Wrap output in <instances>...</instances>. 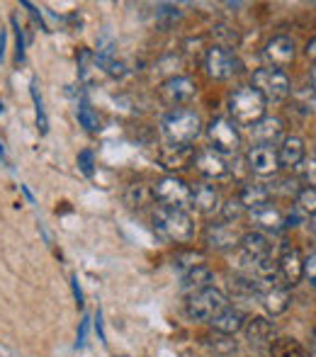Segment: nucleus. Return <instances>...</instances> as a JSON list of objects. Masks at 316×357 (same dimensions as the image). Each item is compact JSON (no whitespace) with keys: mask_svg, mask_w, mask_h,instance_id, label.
<instances>
[{"mask_svg":"<svg viewBox=\"0 0 316 357\" xmlns=\"http://www.w3.org/2000/svg\"><path fill=\"white\" fill-rule=\"evenodd\" d=\"M309 355L316 357V328L312 331V340H309Z\"/></svg>","mask_w":316,"mask_h":357,"instance_id":"46","label":"nucleus"},{"mask_svg":"<svg viewBox=\"0 0 316 357\" xmlns=\"http://www.w3.org/2000/svg\"><path fill=\"white\" fill-rule=\"evenodd\" d=\"M78 168H80V173H83L85 178H93V173H95V155H93V151H90V149H83L78 153Z\"/></svg>","mask_w":316,"mask_h":357,"instance_id":"32","label":"nucleus"},{"mask_svg":"<svg viewBox=\"0 0 316 357\" xmlns=\"http://www.w3.org/2000/svg\"><path fill=\"white\" fill-rule=\"evenodd\" d=\"M278 160L280 168H297V165L304 163V142L299 137H285L283 146L278 149Z\"/></svg>","mask_w":316,"mask_h":357,"instance_id":"21","label":"nucleus"},{"mask_svg":"<svg viewBox=\"0 0 316 357\" xmlns=\"http://www.w3.org/2000/svg\"><path fill=\"white\" fill-rule=\"evenodd\" d=\"M207 75L214 80H229L241 71V61L229 47H212L204 56Z\"/></svg>","mask_w":316,"mask_h":357,"instance_id":"8","label":"nucleus"},{"mask_svg":"<svg viewBox=\"0 0 316 357\" xmlns=\"http://www.w3.org/2000/svg\"><path fill=\"white\" fill-rule=\"evenodd\" d=\"M158 160L165 170H188L195 163V151L193 146H163L158 153Z\"/></svg>","mask_w":316,"mask_h":357,"instance_id":"17","label":"nucleus"},{"mask_svg":"<svg viewBox=\"0 0 316 357\" xmlns=\"http://www.w3.org/2000/svg\"><path fill=\"white\" fill-rule=\"evenodd\" d=\"M241 234L236 231V226L222 221V224H209L204 229V243L214 250H232L234 245H239Z\"/></svg>","mask_w":316,"mask_h":357,"instance_id":"15","label":"nucleus"},{"mask_svg":"<svg viewBox=\"0 0 316 357\" xmlns=\"http://www.w3.org/2000/svg\"><path fill=\"white\" fill-rule=\"evenodd\" d=\"M71 282H73V294H76L78 306H83V289H80V284H78V278H76V275H73V278H71Z\"/></svg>","mask_w":316,"mask_h":357,"instance_id":"43","label":"nucleus"},{"mask_svg":"<svg viewBox=\"0 0 316 357\" xmlns=\"http://www.w3.org/2000/svg\"><path fill=\"white\" fill-rule=\"evenodd\" d=\"M307 54H309V59H314L316 61V37L307 44Z\"/></svg>","mask_w":316,"mask_h":357,"instance_id":"45","label":"nucleus"},{"mask_svg":"<svg viewBox=\"0 0 316 357\" xmlns=\"http://www.w3.org/2000/svg\"><path fill=\"white\" fill-rule=\"evenodd\" d=\"M207 137L214 151H219L222 155L236 153L241 146V134L236 129V124L227 117H217L207 124Z\"/></svg>","mask_w":316,"mask_h":357,"instance_id":"7","label":"nucleus"},{"mask_svg":"<svg viewBox=\"0 0 316 357\" xmlns=\"http://www.w3.org/2000/svg\"><path fill=\"white\" fill-rule=\"evenodd\" d=\"M195 168H197L200 175L204 178H224L229 173V163H227V155H222L219 151L214 149H202L195 153Z\"/></svg>","mask_w":316,"mask_h":357,"instance_id":"16","label":"nucleus"},{"mask_svg":"<svg viewBox=\"0 0 316 357\" xmlns=\"http://www.w3.org/2000/svg\"><path fill=\"white\" fill-rule=\"evenodd\" d=\"M124 199H127V204H129L132 209H142V207H146V204H151L153 199H156V195H153V188H151V185L137 183V185H132V188L127 190Z\"/></svg>","mask_w":316,"mask_h":357,"instance_id":"27","label":"nucleus"},{"mask_svg":"<svg viewBox=\"0 0 316 357\" xmlns=\"http://www.w3.org/2000/svg\"><path fill=\"white\" fill-rule=\"evenodd\" d=\"M20 5H22V8H27V10H29V15H32V20L39 24V29H44V32H49V29H47V24H44V20H42V10H39L37 5H32V3H29V0H22V3H20Z\"/></svg>","mask_w":316,"mask_h":357,"instance_id":"37","label":"nucleus"},{"mask_svg":"<svg viewBox=\"0 0 316 357\" xmlns=\"http://www.w3.org/2000/svg\"><path fill=\"white\" fill-rule=\"evenodd\" d=\"M217 340H219V343H214V340L209 343L214 350H217V353H222V355H224V353H234V350H236V343H234V340H229V335H222V333H219V335H217Z\"/></svg>","mask_w":316,"mask_h":357,"instance_id":"34","label":"nucleus"},{"mask_svg":"<svg viewBox=\"0 0 316 357\" xmlns=\"http://www.w3.org/2000/svg\"><path fill=\"white\" fill-rule=\"evenodd\" d=\"M17 61H24V34L17 27Z\"/></svg>","mask_w":316,"mask_h":357,"instance_id":"42","label":"nucleus"},{"mask_svg":"<svg viewBox=\"0 0 316 357\" xmlns=\"http://www.w3.org/2000/svg\"><path fill=\"white\" fill-rule=\"evenodd\" d=\"M283 219H285V226H299L304 221V212L302 209L294 204V209L289 214H283Z\"/></svg>","mask_w":316,"mask_h":357,"instance_id":"38","label":"nucleus"},{"mask_svg":"<svg viewBox=\"0 0 316 357\" xmlns=\"http://www.w3.org/2000/svg\"><path fill=\"white\" fill-rule=\"evenodd\" d=\"M246 209L241 207V202L239 199H232V202H227L222 207V214H224V221H229V224H232V221H236L241 214H243Z\"/></svg>","mask_w":316,"mask_h":357,"instance_id":"33","label":"nucleus"},{"mask_svg":"<svg viewBox=\"0 0 316 357\" xmlns=\"http://www.w3.org/2000/svg\"><path fill=\"white\" fill-rule=\"evenodd\" d=\"M78 122H80V127H85L88 132H98V129H100L98 112H95V109L85 102V100L78 105Z\"/></svg>","mask_w":316,"mask_h":357,"instance_id":"30","label":"nucleus"},{"mask_svg":"<svg viewBox=\"0 0 316 357\" xmlns=\"http://www.w3.org/2000/svg\"><path fill=\"white\" fill-rule=\"evenodd\" d=\"M297 207L304 214H316V190L314 188H302L297 192Z\"/></svg>","mask_w":316,"mask_h":357,"instance_id":"31","label":"nucleus"},{"mask_svg":"<svg viewBox=\"0 0 316 357\" xmlns=\"http://www.w3.org/2000/svg\"><path fill=\"white\" fill-rule=\"evenodd\" d=\"M309 229H312V234L316 236V214L309 216Z\"/></svg>","mask_w":316,"mask_h":357,"instance_id":"49","label":"nucleus"},{"mask_svg":"<svg viewBox=\"0 0 316 357\" xmlns=\"http://www.w3.org/2000/svg\"><path fill=\"white\" fill-rule=\"evenodd\" d=\"M250 221H253L258 229L273 231V234H278V231L285 229L283 212L275 209L273 204H265V207H260V209H253V212H250Z\"/></svg>","mask_w":316,"mask_h":357,"instance_id":"23","label":"nucleus"},{"mask_svg":"<svg viewBox=\"0 0 316 357\" xmlns=\"http://www.w3.org/2000/svg\"><path fill=\"white\" fill-rule=\"evenodd\" d=\"M258 296L263 299L265 311H268V314H273V316L285 314V311L289 309V301H292L289 289L280 282L278 278L265 280V282H258Z\"/></svg>","mask_w":316,"mask_h":357,"instance_id":"11","label":"nucleus"},{"mask_svg":"<svg viewBox=\"0 0 316 357\" xmlns=\"http://www.w3.org/2000/svg\"><path fill=\"white\" fill-rule=\"evenodd\" d=\"M268 350H270V357H307V350L294 338H273Z\"/></svg>","mask_w":316,"mask_h":357,"instance_id":"26","label":"nucleus"},{"mask_svg":"<svg viewBox=\"0 0 316 357\" xmlns=\"http://www.w3.org/2000/svg\"><path fill=\"white\" fill-rule=\"evenodd\" d=\"M309 80H312V90H314V93H316V61H314L312 71H309Z\"/></svg>","mask_w":316,"mask_h":357,"instance_id":"48","label":"nucleus"},{"mask_svg":"<svg viewBox=\"0 0 316 357\" xmlns=\"http://www.w3.org/2000/svg\"><path fill=\"white\" fill-rule=\"evenodd\" d=\"M236 199L246 212H253V209H260V207H265V204H270V190L265 188V185H243Z\"/></svg>","mask_w":316,"mask_h":357,"instance_id":"25","label":"nucleus"},{"mask_svg":"<svg viewBox=\"0 0 316 357\" xmlns=\"http://www.w3.org/2000/svg\"><path fill=\"white\" fill-rule=\"evenodd\" d=\"M250 88H255L260 95L265 98V102H283V100L289 98V78L285 71L280 68H273V66H265V68H258L253 73V80H250Z\"/></svg>","mask_w":316,"mask_h":357,"instance_id":"5","label":"nucleus"},{"mask_svg":"<svg viewBox=\"0 0 316 357\" xmlns=\"http://www.w3.org/2000/svg\"><path fill=\"white\" fill-rule=\"evenodd\" d=\"M302 178H304V183H307V188H314L316 190V158H309L307 163H304Z\"/></svg>","mask_w":316,"mask_h":357,"instance_id":"35","label":"nucleus"},{"mask_svg":"<svg viewBox=\"0 0 316 357\" xmlns=\"http://www.w3.org/2000/svg\"><path fill=\"white\" fill-rule=\"evenodd\" d=\"M190 207H195L197 212L202 214H214L222 209V197H219V190L214 185H207V183H200L193 188V202Z\"/></svg>","mask_w":316,"mask_h":357,"instance_id":"19","label":"nucleus"},{"mask_svg":"<svg viewBox=\"0 0 316 357\" xmlns=\"http://www.w3.org/2000/svg\"><path fill=\"white\" fill-rule=\"evenodd\" d=\"M229 306V299L224 296V291H219L217 287H207L202 291H195V294L188 296L185 301V309H188V316L193 321H212L222 314Z\"/></svg>","mask_w":316,"mask_h":357,"instance_id":"4","label":"nucleus"},{"mask_svg":"<svg viewBox=\"0 0 316 357\" xmlns=\"http://www.w3.org/2000/svg\"><path fill=\"white\" fill-rule=\"evenodd\" d=\"M95 319H98V333H100V340H103V343H105V331H103V314H100V311H98V316H95Z\"/></svg>","mask_w":316,"mask_h":357,"instance_id":"47","label":"nucleus"},{"mask_svg":"<svg viewBox=\"0 0 316 357\" xmlns=\"http://www.w3.org/2000/svg\"><path fill=\"white\" fill-rule=\"evenodd\" d=\"M304 278L312 284V289H316V255L304 260Z\"/></svg>","mask_w":316,"mask_h":357,"instance_id":"36","label":"nucleus"},{"mask_svg":"<svg viewBox=\"0 0 316 357\" xmlns=\"http://www.w3.org/2000/svg\"><path fill=\"white\" fill-rule=\"evenodd\" d=\"M227 29L229 27H224V24H222V27H217V34H219V37H227V44H236L239 34L236 32H227Z\"/></svg>","mask_w":316,"mask_h":357,"instance_id":"40","label":"nucleus"},{"mask_svg":"<svg viewBox=\"0 0 316 357\" xmlns=\"http://www.w3.org/2000/svg\"><path fill=\"white\" fill-rule=\"evenodd\" d=\"M283 132H285L283 119H278V117H263L258 124L250 127V137H253L255 144L258 146H273V149H275V144L285 139Z\"/></svg>","mask_w":316,"mask_h":357,"instance_id":"18","label":"nucleus"},{"mask_svg":"<svg viewBox=\"0 0 316 357\" xmlns=\"http://www.w3.org/2000/svg\"><path fill=\"white\" fill-rule=\"evenodd\" d=\"M275 270H278V280L285 287H294L299 280L304 278V258L299 253V248L292 245H283V253L275 260Z\"/></svg>","mask_w":316,"mask_h":357,"instance_id":"9","label":"nucleus"},{"mask_svg":"<svg viewBox=\"0 0 316 357\" xmlns=\"http://www.w3.org/2000/svg\"><path fill=\"white\" fill-rule=\"evenodd\" d=\"M0 114H3V102H0Z\"/></svg>","mask_w":316,"mask_h":357,"instance_id":"51","label":"nucleus"},{"mask_svg":"<svg viewBox=\"0 0 316 357\" xmlns=\"http://www.w3.org/2000/svg\"><path fill=\"white\" fill-rule=\"evenodd\" d=\"M202 263H204V255L200 253V250H185V253H178L173 258V268L175 270H183V275L188 273V270L202 265Z\"/></svg>","mask_w":316,"mask_h":357,"instance_id":"29","label":"nucleus"},{"mask_svg":"<svg viewBox=\"0 0 316 357\" xmlns=\"http://www.w3.org/2000/svg\"><path fill=\"white\" fill-rule=\"evenodd\" d=\"M243 335H246V340H248L250 345H270V340H273V335H275V326H273V321H268V319H263V316H253V319H248L243 324Z\"/></svg>","mask_w":316,"mask_h":357,"instance_id":"20","label":"nucleus"},{"mask_svg":"<svg viewBox=\"0 0 316 357\" xmlns=\"http://www.w3.org/2000/svg\"><path fill=\"white\" fill-rule=\"evenodd\" d=\"M195 90L197 88H195V83L188 75H173V78H168L160 85L158 95H160V100L168 105H183L195 98Z\"/></svg>","mask_w":316,"mask_h":357,"instance_id":"14","label":"nucleus"},{"mask_svg":"<svg viewBox=\"0 0 316 357\" xmlns=\"http://www.w3.org/2000/svg\"><path fill=\"white\" fill-rule=\"evenodd\" d=\"M29 93H32V102H34V112H37V129L39 134H49V119H47V109H44V100H42V93H39L37 83L32 80L29 85Z\"/></svg>","mask_w":316,"mask_h":357,"instance_id":"28","label":"nucleus"},{"mask_svg":"<svg viewBox=\"0 0 316 357\" xmlns=\"http://www.w3.org/2000/svg\"><path fill=\"white\" fill-rule=\"evenodd\" d=\"M88 324H90L88 319L80 321V331H78V348H83V345H85V335H88Z\"/></svg>","mask_w":316,"mask_h":357,"instance_id":"41","label":"nucleus"},{"mask_svg":"<svg viewBox=\"0 0 316 357\" xmlns=\"http://www.w3.org/2000/svg\"><path fill=\"white\" fill-rule=\"evenodd\" d=\"M212 324V328L217 331V333L222 335H236L241 328H243L246 319L243 314H241L239 309H234V306H227V309L222 311V314L217 316V319L209 321Z\"/></svg>","mask_w":316,"mask_h":357,"instance_id":"24","label":"nucleus"},{"mask_svg":"<svg viewBox=\"0 0 316 357\" xmlns=\"http://www.w3.org/2000/svg\"><path fill=\"white\" fill-rule=\"evenodd\" d=\"M239 248H241V260L248 265V273L253 270V265L270 258V238L263 231H248V234H243L239 241Z\"/></svg>","mask_w":316,"mask_h":357,"instance_id":"10","label":"nucleus"},{"mask_svg":"<svg viewBox=\"0 0 316 357\" xmlns=\"http://www.w3.org/2000/svg\"><path fill=\"white\" fill-rule=\"evenodd\" d=\"M246 160H248V168L250 173L260 175V178H268V175H275L280 168V160H278V151L273 149V146H258L253 144L248 151V155H246Z\"/></svg>","mask_w":316,"mask_h":357,"instance_id":"12","label":"nucleus"},{"mask_svg":"<svg viewBox=\"0 0 316 357\" xmlns=\"http://www.w3.org/2000/svg\"><path fill=\"white\" fill-rule=\"evenodd\" d=\"M5 42H8V32L0 29V61L5 59Z\"/></svg>","mask_w":316,"mask_h":357,"instance_id":"44","label":"nucleus"},{"mask_svg":"<svg viewBox=\"0 0 316 357\" xmlns=\"http://www.w3.org/2000/svg\"><path fill=\"white\" fill-rule=\"evenodd\" d=\"M263 56H265V61H268L270 66L283 71V68H287L289 63L294 61V56H297V49H294L292 39L285 37V34H280V37H273L268 44H265Z\"/></svg>","mask_w":316,"mask_h":357,"instance_id":"13","label":"nucleus"},{"mask_svg":"<svg viewBox=\"0 0 316 357\" xmlns=\"http://www.w3.org/2000/svg\"><path fill=\"white\" fill-rule=\"evenodd\" d=\"M265 109H268V102L265 98L250 85H241L232 93L229 98V112H232V122L239 124V127H253L260 119L265 117Z\"/></svg>","mask_w":316,"mask_h":357,"instance_id":"1","label":"nucleus"},{"mask_svg":"<svg viewBox=\"0 0 316 357\" xmlns=\"http://www.w3.org/2000/svg\"><path fill=\"white\" fill-rule=\"evenodd\" d=\"M163 134L173 146H190L202 134V119L193 109H173L163 117Z\"/></svg>","mask_w":316,"mask_h":357,"instance_id":"2","label":"nucleus"},{"mask_svg":"<svg viewBox=\"0 0 316 357\" xmlns=\"http://www.w3.org/2000/svg\"><path fill=\"white\" fill-rule=\"evenodd\" d=\"M153 195L163 207L170 209H188L190 202H193V188L175 175H165L163 180H158Z\"/></svg>","mask_w":316,"mask_h":357,"instance_id":"6","label":"nucleus"},{"mask_svg":"<svg viewBox=\"0 0 316 357\" xmlns=\"http://www.w3.org/2000/svg\"><path fill=\"white\" fill-rule=\"evenodd\" d=\"M156 15L160 20H178L180 17V10L178 8H173V5H158V10H156Z\"/></svg>","mask_w":316,"mask_h":357,"instance_id":"39","label":"nucleus"},{"mask_svg":"<svg viewBox=\"0 0 316 357\" xmlns=\"http://www.w3.org/2000/svg\"><path fill=\"white\" fill-rule=\"evenodd\" d=\"M0 158L5 160V151H3V144H0Z\"/></svg>","mask_w":316,"mask_h":357,"instance_id":"50","label":"nucleus"},{"mask_svg":"<svg viewBox=\"0 0 316 357\" xmlns=\"http://www.w3.org/2000/svg\"><path fill=\"white\" fill-rule=\"evenodd\" d=\"M153 229H156L160 238L173 241V243H185L195 234L193 216L185 212V209H170V207L156 209V214H153Z\"/></svg>","mask_w":316,"mask_h":357,"instance_id":"3","label":"nucleus"},{"mask_svg":"<svg viewBox=\"0 0 316 357\" xmlns=\"http://www.w3.org/2000/svg\"><path fill=\"white\" fill-rule=\"evenodd\" d=\"M214 282V273L207 268V265H197V268L188 270V273L183 275V291L185 294H195V291H202L207 289V287H212Z\"/></svg>","mask_w":316,"mask_h":357,"instance_id":"22","label":"nucleus"}]
</instances>
